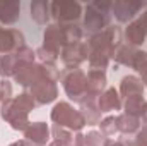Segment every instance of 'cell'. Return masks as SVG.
Instances as JSON below:
<instances>
[{
    "label": "cell",
    "instance_id": "obj_1",
    "mask_svg": "<svg viewBox=\"0 0 147 146\" xmlns=\"http://www.w3.org/2000/svg\"><path fill=\"white\" fill-rule=\"evenodd\" d=\"M36 107L38 105L34 98L28 91H22L21 95L12 96L7 103H3L0 107V117L10 126V129L24 132L26 127L31 124L29 122V112H33Z\"/></svg>",
    "mask_w": 147,
    "mask_h": 146
},
{
    "label": "cell",
    "instance_id": "obj_11",
    "mask_svg": "<svg viewBox=\"0 0 147 146\" xmlns=\"http://www.w3.org/2000/svg\"><path fill=\"white\" fill-rule=\"evenodd\" d=\"M22 134H24L22 139L28 146H48L51 129L46 122H31Z\"/></svg>",
    "mask_w": 147,
    "mask_h": 146
},
{
    "label": "cell",
    "instance_id": "obj_8",
    "mask_svg": "<svg viewBox=\"0 0 147 146\" xmlns=\"http://www.w3.org/2000/svg\"><path fill=\"white\" fill-rule=\"evenodd\" d=\"M57 81L55 77L51 76H45L41 77L38 83H34L29 89H26L36 102L38 107H43V105H48V103H53L58 96V86H57Z\"/></svg>",
    "mask_w": 147,
    "mask_h": 146
},
{
    "label": "cell",
    "instance_id": "obj_2",
    "mask_svg": "<svg viewBox=\"0 0 147 146\" xmlns=\"http://www.w3.org/2000/svg\"><path fill=\"white\" fill-rule=\"evenodd\" d=\"M86 46H87L89 67L94 69V71L106 72V69L110 67V64H111L115 48H116V45L113 43L110 33H108V29H105L103 33L89 36L87 41H86Z\"/></svg>",
    "mask_w": 147,
    "mask_h": 146
},
{
    "label": "cell",
    "instance_id": "obj_35",
    "mask_svg": "<svg viewBox=\"0 0 147 146\" xmlns=\"http://www.w3.org/2000/svg\"><path fill=\"white\" fill-rule=\"evenodd\" d=\"M48 146H63V145H60L58 141H53V139H51V141L48 143Z\"/></svg>",
    "mask_w": 147,
    "mask_h": 146
},
{
    "label": "cell",
    "instance_id": "obj_19",
    "mask_svg": "<svg viewBox=\"0 0 147 146\" xmlns=\"http://www.w3.org/2000/svg\"><path fill=\"white\" fill-rule=\"evenodd\" d=\"M142 127V120L140 117H134L128 113H120L118 115V131L123 138H134Z\"/></svg>",
    "mask_w": 147,
    "mask_h": 146
},
{
    "label": "cell",
    "instance_id": "obj_30",
    "mask_svg": "<svg viewBox=\"0 0 147 146\" xmlns=\"http://www.w3.org/2000/svg\"><path fill=\"white\" fill-rule=\"evenodd\" d=\"M139 21H140V24H142V28H144V31H146V35H147V9L146 10H142Z\"/></svg>",
    "mask_w": 147,
    "mask_h": 146
},
{
    "label": "cell",
    "instance_id": "obj_18",
    "mask_svg": "<svg viewBox=\"0 0 147 146\" xmlns=\"http://www.w3.org/2000/svg\"><path fill=\"white\" fill-rule=\"evenodd\" d=\"M146 36L147 35H146V31H144V28H142V24H140L139 19L128 23L127 28H125V31H123V41H125V45H130V46H135V48L140 46V45H144Z\"/></svg>",
    "mask_w": 147,
    "mask_h": 146
},
{
    "label": "cell",
    "instance_id": "obj_32",
    "mask_svg": "<svg viewBox=\"0 0 147 146\" xmlns=\"http://www.w3.org/2000/svg\"><path fill=\"white\" fill-rule=\"evenodd\" d=\"M103 146H123L121 145V141L120 139H111V138H108L106 141H105V145Z\"/></svg>",
    "mask_w": 147,
    "mask_h": 146
},
{
    "label": "cell",
    "instance_id": "obj_9",
    "mask_svg": "<svg viewBox=\"0 0 147 146\" xmlns=\"http://www.w3.org/2000/svg\"><path fill=\"white\" fill-rule=\"evenodd\" d=\"M146 7L144 2H134V0H116L111 2V16L120 24H128L135 21V16Z\"/></svg>",
    "mask_w": 147,
    "mask_h": 146
},
{
    "label": "cell",
    "instance_id": "obj_26",
    "mask_svg": "<svg viewBox=\"0 0 147 146\" xmlns=\"http://www.w3.org/2000/svg\"><path fill=\"white\" fill-rule=\"evenodd\" d=\"M108 138H105L99 131H89L84 134V146H103Z\"/></svg>",
    "mask_w": 147,
    "mask_h": 146
},
{
    "label": "cell",
    "instance_id": "obj_24",
    "mask_svg": "<svg viewBox=\"0 0 147 146\" xmlns=\"http://www.w3.org/2000/svg\"><path fill=\"white\" fill-rule=\"evenodd\" d=\"M75 134H74L72 131L63 129V127H58V126H53L51 127V138H53V141H58L60 145H63V146H74Z\"/></svg>",
    "mask_w": 147,
    "mask_h": 146
},
{
    "label": "cell",
    "instance_id": "obj_34",
    "mask_svg": "<svg viewBox=\"0 0 147 146\" xmlns=\"http://www.w3.org/2000/svg\"><path fill=\"white\" fill-rule=\"evenodd\" d=\"M9 146H28V145H26V141H24V139H17V141L10 143Z\"/></svg>",
    "mask_w": 147,
    "mask_h": 146
},
{
    "label": "cell",
    "instance_id": "obj_27",
    "mask_svg": "<svg viewBox=\"0 0 147 146\" xmlns=\"http://www.w3.org/2000/svg\"><path fill=\"white\" fill-rule=\"evenodd\" d=\"M12 98V83L9 79H0V107Z\"/></svg>",
    "mask_w": 147,
    "mask_h": 146
},
{
    "label": "cell",
    "instance_id": "obj_23",
    "mask_svg": "<svg viewBox=\"0 0 147 146\" xmlns=\"http://www.w3.org/2000/svg\"><path fill=\"white\" fill-rule=\"evenodd\" d=\"M99 127H101L99 132L105 138H113V136L120 134V131H118V115H108V117H105L99 122Z\"/></svg>",
    "mask_w": 147,
    "mask_h": 146
},
{
    "label": "cell",
    "instance_id": "obj_10",
    "mask_svg": "<svg viewBox=\"0 0 147 146\" xmlns=\"http://www.w3.org/2000/svg\"><path fill=\"white\" fill-rule=\"evenodd\" d=\"M60 60L65 69H80V65L87 60V46L86 41L65 45L60 52Z\"/></svg>",
    "mask_w": 147,
    "mask_h": 146
},
{
    "label": "cell",
    "instance_id": "obj_22",
    "mask_svg": "<svg viewBox=\"0 0 147 146\" xmlns=\"http://www.w3.org/2000/svg\"><path fill=\"white\" fill-rule=\"evenodd\" d=\"M21 17V3L19 2H0V23L14 24Z\"/></svg>",
    "mask_w": 147,
    "mask_h": 146
},
{
    "label": "cell",
    "instance_id": "obj_5",
    "mask_svg": "<svg viewBox=\"0 0 147 146\" xmlns=\"http://www.w3.org/2000/svg\"><path fill=\"white\" fill-rule=\"evenodd\" d=\"M60 83L74 103L79 105L87 96V74L82 69H63L60 72Z\"/></svg>",
    "mask_w": 147,
    "mask_h": 146
},
{
    "label": "cell",
    "instance_id": "obj_31",
    "mask_svg": "<svg viewBox=\"0 0 147 146\" xmlns=\"http://www.w3.org/2000/svg\"><path fill=\"white\" fill-rule=\"evenodd\" d=\"M74 146H84V134H82V132H77V134H75Z\"/></svg>",
    "mask_w": 147,
    "mask_h": 146
},
{
    "label": "cell",
    "instance_id": "obj_14",
    "mask_svg": "<svg viewBox=\"0 0 147 146\" xmlns=\"http://www.w3.org/2000/svg\"><path fill=\"white\" fill-rule=\"evenodd\" d=\"M120 98H132V96H140L144 95V84L139 76L135 74H127L120 79V88H118Z\"/></svg>",
    "mask_w": 147,
    "mask_h": 146
},
{
    "label": "cell",
    "instance_id": "obj_7",
    "mask_svg": "<svg viewBox=\"0 0 147 146\" xmlns=\"http://www.w3.org/2000/svg\"><path fill=\"white\" fill-rule=\"evenodd\" d=\"M82 10L84 9L79 2H72V0L51 2V19L55 24H62V26L77 24L79 19L82 17Z\"/></svg>",
    "mask_w": 147,
    "mask_h": 146
},
{
    "label": "cell",
    "instance_id": "obj_6",
    "mask_svg": "<svg viewBox=\"0 0 147 146\" xmlns=\"http://www.w3.org/2000/svg\"><path fill=\"white\" fill-rule=\"evenodd\" d=\"M29 62H36V55H34L33 48L28 45L21 46L19 50H16L12 53L0 55V79L12 77L21 65L29 64Z\"/></svg>",
    "mask_w": 147,
    "mask_h": 146
},
{
    "label": "cell",
    "instance_id": "obj_15",
    "mask_svg": "<svg viewBox=\"0 0 147 146\" xmlns=\"http://www.w3.org/2000/svg\"><path fill=\"white\" fill-rule=\"evenodd\" d=\"M79 110L86 120V126H98L103 119H101V112L98 108V96L87 95L80 103H79Z\"/></svg>",
    "mask_w": 147,
    "mask_h": 146
},
{
    "label": "cell",
    "instance_id": "obj_12",
    "mask_svg": "<svg viewBox=\"0 0 147 146\" xmlns=\"http://www.w3.org/2000/svg\"><path fill=\"white\" fill-rule=\"evenodd\" d=\"M24 45H26V38L19 29L0 26V53L2 55L12 53Z\"/></svg>",
    "mask_w": 147,
    "mask_h": 146
},
{
    "label": "cell",
    "instance_id": "obj_16",
    "mask_svg": "<svg viewBox=\"0 0 147 146\" xmlns=\"http://www.w3.org/2000/svg\"><path fill=\"white\" fill-rule=\"evenodd\" d=\"M139 52H140L139 48L121 43V45H118L115 48V53H113L111 62H115V65H118V67L120 65H125V67L134 69V64H135V60L139 57Z\"/></svg>",
    "mask_w": 147,
    "mask_h": 146
},
{
    "label": "cell",
    "instance_id": "obj_21",
    "mask_svg": "<svg viewBox=\"0 0 147 146\" xmlns=\"http://www.w3.org/2000/svg\"><path fill=\"white\" fill-rule=\"evenodd\" d=\"M29 10H31V19L38 24H46L51 19V2H46V0L33 2Z\"/></svg>",
    "mask_w": 147,
    "mask_h": 146
},
{
    "label": "cell",
    "instance_id": "obj_4",
    "mask_svg": "<svg viewBox=\"0 0 147 146\" xmlns=\"http://www.w3.org/2000/svg\"><path fill=\"white\" fill-rule=\"evenodd\" d=\"M50 120L53 122V126L69 129L74 134L80 132L86 126V120H84L80 110L75 108L69 102H57L50 112Z\"/></svg>",
    "mask_w": 147,
    "mask_h": 146
},
{
    "label": "cell",
    "instance_id": "obj_17",
    "mask_svg": "<svg viewBox=\"0 0 147 146\" xmlns=\"http://www.w3.org/2000/svg\"><path fill=\"white\" fill-rule=\"evenodd\" d=\"M98 108L101 113H111V112L121 110V98H120L118 89L106 88L98 98Z\"/></svg>",
    "mask_w": 147,
    "mask_h": 146
},
{
    "label": "cell",
    "instance_id": "obj_25",
    "mask_svg": "<svg viewBox=\"0 0 147 146\" xmlns=\"http://www.w3.org/2000/svg\"><path fill=\"white\" fill-rule=\"evenodd\" d=\"M34 55H36L38 62L43 64V65H57V60H58V57H60L58 53L50 52V50H46V48H43V46L36 48Z\"/></svg>",
    "mask_w": 147,
    "mask_h": 146
},
{
    "label": "cell",
    "instance_id": "obj_33",
    "mask_svg": "<svg viewBox=\"0 0 147 146\" xmlns=\"http://www.w3.org/2000/svg\"><path fill=\"white\" fill-rule=\"evenodd\" d=\"M140 120L144 122V126H147V102H146V107H144V112H142V117Z\"/></svg>",
    "mask_w": 147,
    "mask_h": 146
},
{
    "label": "cell",
    "instance_id": "obj_29",
    "mask_svg": "<svg viewBox=\"0 0 147 146\" xmlns=\"http://www.w3.org/2000/svg\"><path fill=\"white\" fill-rule=\"evenodd\" d=\"M139 74H140V81H142V84H144V88H147V64L139 71Z\"/></svg>",
    "mask_w": 147,
    "mask_h": 146
},
{
    "label": "cell",
    "instance_id": "obj_13",
    "mask_svg": "<svg viewBox=\"0 0 147 146\" xmlns=\"http://www.w3.org/2000/svg\"><path fill=\"white\" fill-rule=\"evenodd\" d=\"M65 45V40H63V26L62 24H48L43 31V48L50 50V52H55L60 55L62 48Z\"/></svg>",
    "mask_w": 147,
    "mask_h": 146
},
{
    "label": "cell",
    "instance_id": "obj_20",
    "mask_svg": "<svg viewBox=\"0 0 147 146\" xmlns=\"http://www.w3.org/2000/svg\"><path fill=\"white\" fill-rule=\"evenodd\" d=\"M106 88H108L106 72L89 69V72H87V95H92V96H98L99 98V95Z\"/></svg>",
    "mask_w": 147,
    "mask_h": 146
},
{
    "label": "cell",
    "instance_id": "obj_3",
    "mask_svg": "<svg viewBox=\"0 0 147 146\" xmlns=\"http://www.w3.org/2000/svg\"><path fill=\"white\" fill-rule=\"evenodd\" d=\"M111 23V2H91L84 9V33L86 35H98L103 33Z\"/></svg>",
    "mask_w": 147,
    "mask_h": 146
},
{
    "label": "cell",
    "instance_id": "obj_28",
    "mask_svg": "<svg viewBox=\"0 0 147 146\" xmlns=\"http://www.w3.org/2000/svg\"><path fill=\"white\" fill-rule=\"evenodd\" d=\"M134 145L135 146H147V126H142L140 131L134 136Z\"/></svg>",
    "mask_w": 147,
    "mask_h": 146
}]
</instances>
